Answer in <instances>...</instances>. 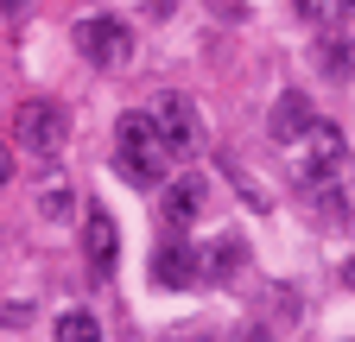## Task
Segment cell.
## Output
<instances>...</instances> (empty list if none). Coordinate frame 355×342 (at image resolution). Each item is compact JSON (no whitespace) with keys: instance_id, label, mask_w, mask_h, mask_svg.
Returning a JSON list of instances; mask_svg holds the SVG:
<instances>
[{"instance_id":"cell-1","label":"cell","mask_w":355,"mask_h":342,"mask_svg":"<svg viewBox=\"0 0 355 342\" xmlns=\"http://www.w3.org/2000/svg\"><path fill=\"white\" fill-rule=\"evenodd\" d=\"M114 171H121L127 184H140V190H153L165 171H171V146L159 140V127L146 114H127L114 127Z\"/></svg>"},{"instance_id":"cell-2","label":"cell","mask_w":355,"mask_h":342,"mask_svg":"<svg viewBox=\"0 0 355 342\" xmlns=\"http://www.w3.org/2000/svg\"><path fill=\"white\" fill-rule=\"evenodd\" d=\"M70 140V108L64 102H19V146L32 159H58Z\"/></svg>"},{"instance_id":"cell-3","label":"cell","mask_w":355,"mask_h":342,"mask_svg":"<svg viewBox=\"0 0 355 342\" xmlns=\"http://www.w3.org/2000/svg\"><path fill=\"white\" fill-rule=\"evenodd\" d=\"M76 51L89 57V64H102V70H114V64H127L133 57V32L121 26V19H76Z\"/></svg>"},{"instance_id":"cell-4","label":"cell","mask_w":355,"mask_h":342,"mask_svg":"<svg viewBox=\"0 0 355 342\" xmlns=\"http://www.w3.org/2000/svg\"><path fill=\"white\" fill-rule=\"evenodd\" d=\"M343 159H349V146H343V134L330 120H318L304 134V159H298V178L318 190V184H336V171H343Z\"/></svg>"},{"instance_id":"cell-5","label":"cell","mask_w":355,"mask_h":342,"mask_svg":"<svg viewBox=\"0 0 355 342\" xmlns=\"http://www.w3.org/2000/svg\"><path fill=\"white\" fill-rule=\"evenodd\" d=\"M83 260H89V273H96V279H108L114 260H121L114 216H102V209H89V216H83Z\"/></svg>"},{"instance_id":"cell-6","label":"cell","mask_w":355,"mask_h":342,"mask_svg":"<svg viewBox=\"0 0 355 342\" xmlns=\"http://www.w3.org/2000/svg\"><path fill=\"white\" fill-rule=\"evenodd\" d=\"M153 127H159V140L171 146V152H184L191 140H197V108L184 102V96H153V114H146Z\"/></svg>"},{"instance_id":"cell-7","label":"cell","mask_w":355,"mask_h":342,"mask_svg":"<svg viewBox=\"0 0 355 342\" xmlns=\"http://www.w3.org/2000/svg\"><path fill=\"white\" fill-rule=\"evenodd\" d=\"M153 279L184 291V285H197V279H203V267H197V253H191L184 241H165V247L153 253Z\"/></svg>"},{"instance_id":"cell-8","label":"cell","mask_w":355,"mask_h":342,"mask_svg":"<svg viewBox=\"0 0 355 342\" xmlns=\"http://www.w3.org/2000/svg\"><path fill=\"white\" fill-rule=\"evenodd\" d=\"M266 127H273V140H304L311 127V102H304V89H286L279 102H273V114H266Z\"/></svg>"},{"instance_id":"cell-9","label":"cell","mask_w":355,"mask_h":342,"mask_svg":"<svg viewBox=\"0 0 355 342\" xmlns=\"http://www.w3.org/2000/svg\"><path fill=\"white\" fill-rule=\"evenodd\" d=\"M197 216H203V178H178V184L165 190V228L184 235Z\"/></svg>"},{"instance_id":"cell-10","label":"cell","mask_w":355,"mask_h":342,"mask_svg":"<svg viewBox=\"0 0 355 342\" xmlns=\"http://www.w3.org/2000/svg\"><path fill=\"white\" fill-rule=\"evenodd\" d=\"M311 216H318V228H330V235H343L355 216H349V197L336 190V184H324V190H311Z\"/></svg>"},{"instance_id":"cell-11","label":"cell","mask_w":355,"mask_h":342,"mask_svg":"<svg viewBox=\"0 0 355 342\" xmlns=\"http://www.w3.org/2000/svg\"><path fill=\"white\" fill-rule=\"evenodd\" d=\"M203 260H209V267H203L209 279H235V273H241V241H235V235H216V241L203 247Z\"/></svg>"},{"instance_id":"cell-12","label":"cell","mask_w":355,"mask_h":342,"mask_svg":"<svg viewBox=\"0 0 355 342\" xmlns=\"http://www.w3.org/2000/svg\"><path fill=\"white\" fill-rule=\"evenodd\" d=\"M318 70H324V76H336V82H349V76H355V57H349L343 38H324V45H318Z\"/></svg>"},{"instance_id":"cell-13","label":"cell","mask_w":355,"mask_h":342,"mask_svg":"<svg viewBox=\"0 0 355 342\" xmlns=\"http://www.w3.org/2000/svg\"><path fill=\"white\" fill-rule=\"evenodd\" d=\"M58 342H102V323L89 311H64L58 317Z\"/></svg>"},{"instance_id":"cell-14","label":"cell","mask_w":355,"mask_h":342,"mask_svg":"<svg viewBox=\"0 0 355 342\" xmlns=\"http://www.w3.org/2000/svg\"><path fill=\"white\" fill-rule=\"evenodd\" d=\"M298 13H304V19H318V26H336V19L355 13V0H298Z\"/></svg>"},{"instance_id":"cell-15","label":"cell","mask_w":355,"mask_h":342,"mask_svg":"<svg viewBox=\"0 0 355 342\" xmlns=\"http://www.w3.org/2000/svg\"><path fill=\"white\" fill-rule=\"evenodd\" d=\"M38 209H44V222H64L70 216V184H44L38 190Z\"/></svg>"},{"instance_id":"cell-16","label":"cell","mask_w":355,"mask_h":342,"mask_svg":"<svg viewBox=\"0 0 355 342\" xmlns=\"http://www.w3.org/2000/svg\"><path fill=\"white\" fill-rule=\"evenodd\" d=\"M222 171H229V178H235V184H241V197H248V203H266V197H260V184H254V178H248V171H241V165H235V159H229V152H222Z\"/></svg>"},{"instance_id":"cell-17","label":"cell","mask_w":355,"mask_h":342,"mask_svg":"<svg viewBox=\"0 0 355 342\" xmlns=\"http://www.w3.org/2000/svg\"><path fill=\"white\" fill-rule=\"evenodd\" d=\"M26 317H32V305H0V323H7V330H13V323H26Z\"/></svg>"},{"instance_id":"cell-18","label":"cell","mask_w":355,"mask_h":342,"mask_svg":"<svg viewBox=\"0 0 355 342\" xmlns=\"http://www.w3.org/2000/svg\"><path fill=\"white\" fill-rule=\"evenodd\" d=\"M7 178H13V165H7V152H0V184H7Z\"/></svg>"},{"instance_id":"cell-19","label":"cell","mask_w":355,"mask_h":342,"mask_svg":"<svg viewBox=\"0 0 355 342\" xmlns=\"http://www.w3.org/2000/svg\"><path fill=\"white\" fill-rule=\"evenodd\" d=\"M343 279H349V291H355V260H349V267H343Z\"/></svg>"},{"instance_id":"cell-20","label":"cell","mask_w":355,"mask_h":342,"mask_svg":"<svg viewBox=\"0 0 355 342\" xmlns=\"http://www.w3.org/2000/svg\"><path fill=\"white\" fill-rule=\"evenodd\" d=\"M0 7H7V13H13V7H19V0H0Z\"/></svg>"},{"instance_id":"cell-21","label":"cell","mask_w":355,"mask_h":342,"mask_svg":"<svg viewBox=\"0 0 355 342\" xmlns=\"http://www.w3.org/2000/svg\"><path fill=\"white\" fill-rule=\"evenodd\" d=\"M191 342H209V336H191Z\"/></svg>"}]
</instances>
